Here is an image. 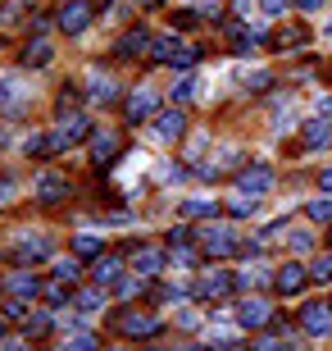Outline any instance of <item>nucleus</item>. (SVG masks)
<instances>
[{
  "label": "nucleus",
  "instance_id": "f257e3e1",
  "mask_svg": "<svg viewBox=\"0 0 332 351\" xmlns=\"http://www.w3.org/2000/svg\"><path fill=\"white\" fill-rule=\"evenodd\" d=\"M155 60H159V64L187 69V64H196V51H192V46H182L178 37H159V41H155Z\"/></svg>",
  "mask_w": 332,
  "mask_h": 351
},
{
  "label": "nucleus",
  "instance_id": "f03ea898",
  "mask_svg": "<svg viewBox=\"0 0 332 351\" xmlns=\"http://www.w3.org/2000/svg\"><path fill=\"white\" fill-rule=\"evenodd\" d=\"M201 247H205V256H232L242 242H237V233H232L228 223H218V228H205L201 233Z\"/></svg>",
  "mask_w": 332,
  "mask_h": 351
},
{
  "label": "nucleus",
  "instance_id": "7ed1b4c3",
  "mask_svg": "<svg viewBox=\"0 0 332 351\" xmlns=\"http://www.w3.org/2000/svg\"><path fill=\"white\" fill-rule=\"evenodd\" d=\"M237 187H242V196H264L273 187V169L268 165H251V169L237 173Z\"/></svg>",
  "mask_w": 332,
  "mask_h": 351
},
{
  "label": "nucleus",
  "instance_id": "20e7f679",
  "mask_svg": "<svg viewBox=\"0 0 332 351\" xmlns=\"http://www.w3.org/2000/svg\"><path fill=\"white\" fill-rule=\"evenodd\" d=\"M82 137H87V119H82V114L60 119V132L51 137V156H55V151H64V146H73V142H82Z\"/></svg>",
  "mask_w": 332,
  "mask_h": 351
},
{
  "label": "nucleus",
  "instance_id": "39448f33",
  "mask_svg": "<svg viewBox=\"0 0 332 351\" xmlns=\"http://www.w3.org/2000/svg\"><path fill=\"white\" fill-rule=\"evenodd\" d=\"M87 23H91V5L87 0H68L64 10H60V27H64V32H82Z\"/></svg>",
  "mask_w": 332,
  "mask_h": 351
},
{
  "label": "nucleus",
  "instance_id": "423d86ee",
  "mask_svg": "<svg viewBox=\"0 0 332 351\" xmlns=\"http://www.w3.org/2000/svg\"><path fill=\"white\" fill-rule=\"evenodd\" d=\"M182 128H187V119H182L178 110L155 114V137H159V142H173V137H182Z\"/></svg>",
  "mask_w": 332,
  "mask_h": 351
},
{
  "label": "nucleus",
  "instance_id": "0eeeda50",
  "mask_svg": "<svg viewBox=\"0 0 332 351\" xmlns=\"http://www.w3.org/2000/svg\"><path fill=\"white\" fill-rule=\"evenodd\" d=\"M123 333L128 338H155L159 333V319L155 315H123Z\"/></svg>",
  "mask_w": 332,
  "mask_h": 351
},
{
  "label": "nucleus",
  "instance_id": "6e6552de",
  "mask_svg": "<svg viewBox=\"0 0 332 351\" xmlns=\"http://www.w3.org/2000/svg\"><path fill=\"white\" fill-rule=\"evenodd\" d=\"M301 324H305L309 333H328V328H332L328 306H305V311H301Z\"/></svg>",
  "mask_w": 332,
  "mask_h": 351
},
{
  "label": "nucleus",
  "instance_id": "1a4fd4ad",
  "mask_svg": "<svg viewBox=\"0 0 332 351\" xmlns=\"http://www.w3.org/2000/svg\"><path fill=\"white\" fill-rule=\"evenodd\" d=\"M91 156H96V165H110V156H118V137L114 132H96L91 137Z\"/></svg>",
  "mask_w": 332,
  "mask_h": 351
},
{
  "label": "nucleus",
  "instance_id": "9d476101",
  "mask_svg": "<svg viewBox=\"0 0 332 351\" xmlns=\"http://www.w3.org/2000/svg\"><path fill=\"white\" fill-rule=\"evenodd\" d=\"M273 283H278V292H301V287H305V269H301V265H282Z\"/></svg>",
  "mask_w": 332,
  "mask_h": 351
},
{
  "label": "nucleus",
  "instance_id": "9b49d317",
  "mask_svg": "<svg viewBox=\"0 0 332 351\" xmlns=\"http://www.w3.org/2000/svg\"><path fill=\"white\" fill-rule=\"evenodd\" d=\"M151 46H155V41L146 37V32H141V27H132V32H123V41H118V55H128V60H132V55L151 51Z\"/></svg>",
  "mask_w": 332,
  "mask_h": 351
},
{
  "label": "nucleus",
  "instance_id": "f8f14e48",
  "mask_svg": "<svg viewBox=\"0 0 332 351\" xmlns=\"http://www.w3.org/2000/svg\"><path fill=\"white\" fill-rule=\"evenodd\" d=\"M37 192H41V201H60V196H68V182L60 178V173H41Z\"/></svg>",
  "mask_w": 332,
  "mask_h": 351
},
{
  "label": "nucleus",
  "instance_id": "ddd939ff",
  "mask_svg": "<svg viewBox=\"0 0 332 351\" xmlns=\"http://www.w3.org/2000/svg\"><path fill=\"white\" fill-rule=\"evenodd\" d=\"M151 110H155V96H151L146 87H137V91L128 96V119H146Z\"/></svg>",
  "mask_w": 332,
  "mask_h": 351
},
{
  "label": "nucleus",
  "instance_id": "4468645a",
  "mask_svg": "<svg viewBox=\"0 0 332 351\" xmlns=\"http://www.w3.org/2000/svg\"><path fill=\"white\" fill-rule=\"evenodd\" d=\"M159 265H164V256H159V251H151V247H141L137 256H132V269H137V274H155Z\"/></svg>",
  "mask_w": 332,
  "mask_h": 351
},
{
  "label": "nucleus",
  "instance_id": "2eb2a0df",
  "mask_svg": "<svg viewBox=\"0 0 332 351\" xmlns=\"http://www.w3.org/2000/svg\"><path fill=\"white\" fill-rule=\"evenodd\" d=\"M242 324H246V328L268 324V306H264V301H246V306H242Z\"/></svg>",
  "mask_w": 332,
  "mask_h": 351
},
{
  "label": "nucleus",
  "instance_id": "dca6fc26",
  "mask_svg": "<svg viewBox=\"0 0 332 351\" xmlns=\"http://www.w3.org/2000/svg\"><path fill=\"white\" fill-rule=\"evenodd\" d=\"M91 274H96V283H114V278H118V261H114V256H101V261H96V265H91Z\"/></svg>",
  "mask_w": 332,
  "mask_h": 351
},
{
  "label": "nucleus",
  "instance_id": "f3484780",
  "mask_svg": "<svg viewBox=\"0 0 332 351\" xmlns=\"http://www.w3.org/2000/svg\"><path fill=\"white\" fill-rule=\"evenodd\" d=\"M328 142H332V128L323 123V119L305 123V146H328Z\"/></svg>",
  "mask_w": 332,
  "mask_h": 351
},
{
  "label": "nucleus",
  "instance_id": "a211bd4d",
  "mask_svg": "<svg viewBox=\"0 0 332 351\" xmlns=\"http://www.w3.org/2000/svg\"><path fill=\"white\" fill-rule=\"evenodd\" d=\"M223 292H232V278L228 274H209L201 283V297H223Z\"/></svg>",
  "mask_w": 332,
  "mask_h": 351
},
{
  "label": "nucleus",
  "instance_id": "6ab92c4d",
  "mask_svg": "<svg viewBox=\"0 0 332 351\" xmlns=\"http://www.w3.org/2000/svg\"><path fill=\"white\" fill-rule=\"evenodd\" d=\"M228 37H232V46H237V55H251V51H255V32H246V27L242 23H237V27H228Z\"/></svg>",
  "mask_w": 332,
  "mask_h": 351
},
{
  "label": "nucleus",
  "instance_id": "aec40b11",
  "mask_svg": "<svg viewBox=\"0 0 332 351\" xmlns=\"http://www.w3.org/2000/svg\"><path fill=\"white\" fill-rule=\"evenodd\" d=\"M18 256H51V242L46 237H18Z\"/></svg>",
  "mask_w": 332,
  "mask_h": 351
},
{
  "label": "nucleus",
  "instance_id": "412c9836",
  "mask_svg": "<svg viewBox=\"0 0 332 351\" xmlns=\"http://www.w3.org/2000/svg\"><path fill=\"white\" fill-rule=\"evenodd\" d=\"M23 64H32V69H41V64H51V46H46V41H37V46H27V55H23Z\"/></svg>",
  "mask_w": 332,
  "mask_h": 351
},
{
  "label": "nucleus",
  "instance_id": "4be33fe9",
  "mask_svg": "<svg viewBox=\"0 0 332 351\" xmlns=\"http://www.w3.org/2000/svg\"><path fill=\"white\" fill-rule=\"evenodd\" d=\"M73 251H77V256H96V251H101V237H96V233H77Z\"/></svg>",
  "mask_w": 332,
  "mask_h": 351
},
{
  "label": "nucleus",
  "instance_id": "5701e85b",
  "mask_svg": "<svg viewBox=\"0 0 332 351\" xmlns=\"http://www.w3.org/2000/svg\"><path fill=\"white\" fill-rule=\"evenodd\" d=\"M73 278H77V261H55V283L73 287Z\"/></svg>",
  "mask_w": 332,
  "mask_h": 351
},
{
  "label": "nucleus",
  "instance_id": "b1692460",
  "mask_svg": "<svg viewBox=\"0 0 332 351\" xmlns=\"http://www.w3.org/2000/svg\"><path fill=\"white\" fill-rule=\"evenodd\" d=\"M309 278H314V283H328V278H332V256H319L314 269H309Z\"/></svg>",
  "mask_w": 332,
  "mask_h": 351
},
{
  "label": "nucleus",
  "instance_id": "393cba45",
  "mask_svg": "<svg viewBox=\"0 0 332 351\" xmlns=\"http://www.w3.org/2000/svg\"><path fill=\"white\" fill-rule=\"evenodd\" d=\"M10 287L18 292V297H27V292H37V278H32V274H14V278H10Z\"/></svg>",
  "mask_w": 332,
  "mask_h": 351
},
{
  "label": "nucleus",
  "instance_id": "a878e982",
  "mask_svg": "<svg viewBox=\"0 0 332 351\" xmlns=\"http://www.w3.org/2000/svg\"><path fill=\"white\" fill-rule=\"evenodd\" d=\"M214 210V201H182V215L187 219H196V215H209Z\"/></svg>",
  "mask_w": 332,
  "mask_h": 351
},
{
  "label": "nucleus",
  "instance_id": "bb28decb",
  "mask_svg": "<svg viewBox=\"0 0 332 351\" xmlns=\"http://www.w3.org/2000/svg\"><path fill=\"white\" fill-rule=\"evenodd\" d=\"M255 351H296V347H292L287 338H259V342H255Z\"/></svg>",
  "mask_w": 332,
  "mask_h": 351
},
{
  "label": "nucleus",
  "instance_id": "cd10ccee",
  "mask_svg": "<svg viewBox=\"0 0 332 351\" xmlns=\"http://www.w3.org/2000/svg\"><path fill=\"white\" fill-rule=\"evenodd\" d=\"M60 351H96V342H91L87 333H77V338H68V342H64Z\"/></svg>",
  "mask_w": 332,
  "mask_h": 351
},
{
  "label": "nucleus",
  "instance_id": "c85d7f7f",
  "mask_svg": "<svg viewBox=\"0 0 332 351\" xmlns=\"http://www.w3.org/2000/svg\"><path fill=\"white\" fill-rule=\"evenodd\" d=\"M228 210H232V215H255V196H237Z\"/></svg>",
  "mask_w": 332,
  "mask_h": 351
},
{
  "label": "nucleus",
  "instance_id": "c756f323",
  "mask_svg": "<svg viewBox=\"0 0 332 351\" xmlns=\"http://www.w3.org/2000/svg\"><path fill=\"white\" fill-rule=\"evenodd\" d=\"M305 37H309V32H305V27H292V32H282V46H305Z\"/></svg>",
  "mask_w": 332,
  "mask_h": 351
},
{
  "label": "nucleus",
  "instance_id": "7c9ffc66",
  "mask_svg": "<svg viewBox=\"0 0 332 351\" xmlns=\"http://www.w3.org/2000/svg\"><path fill=\"white\" fill-rule=\"evenodd\" d=\"M309 219H332V201H309Z\"/></svg>",
  "mask_w": 332,
  "mask_h": 351
},
{
  "label": "nucleus",
  "instance_id": "2f4dec72",
  "mask_svg": "<svg viewBox=\"0 0 332 351\" xmlns=\"http://www.w3.org/2000/svg\"><path fill=\"white\" fill-rule=\"evenodd\" d=\"M196 91V78H182V82H173V101H187Z\"/></svg>",
  "mask_w": 332,
  "mask_h": 351
},
{
  "label": "nucleus",
  "instance_id": "473e14b6",
  "mask_svg": "<svg viewBox=\"0 0 332 351\" xmlns=\"http://www.w3.org/2000/svg\"><path fill=\"white\" fill-rule=\"evenodd\" d=\"M96 306H101V292H96V287H91V292H82V297H77V311H96Z\"/></svg>",
  "mask_w": 332,
  "mask_h": 351
},
{
  "label": "nucleus",
  "instance_id": "72a5a7b5",
  "mask_svg": "<svg viewBox=\"0 0 332 351\" xmlns=\"http://www.w3.org/2000/svg\"><path fill=\"white\" fill-rule=\"evenodd\" d=\"M5 315H10V319H23V315H27V301H23V297H14L10 306H5Z\"/></svg>",
  "mask_w": 332,
  "mask_h": 351
},
{
  "label": "nucleus",
  "instance_id": "f704fd0d",
  "mask_svg": "<svg viewBox=\"0 0 332 351\" xmlns=\"http://www.w3.org/2000/svg\"><path fill=\"white\" fill-rule=\"evenodd\" d=\"M46 301H51V306H64V283H55V287H46Z\"/></svg>",
  "mask_w": 332,
  "mask_h": 351
},
{
  "label": "nucleus",
  "instance_id": "c9c22d12",
  "mask_svg": "<svg viewBox=\"0 0 332 351\" xmlns=\"http://www.w3.org/2000/svg\"><path fill=\"white\" fill-rule=\"evenodd\" d=\"M259 10H264V14H282V10H287V0H259Z\"/></svg>",
  "mask_w": 332,
  "mask_h": 351
},
{
  "label": "nucleus",
  "instance_id": "e433bc0d",
  "mask_svg": "<svg viewBox=\"0 0 332 351\" xmlns=\"http://www.w3.org/2000/svg\"><path fill=\"white\" fill-rule=\"evenodd\" d=\"M46 324H51V319H46V315H37V319H27V333H46Z\"/></svg>",
  "mask_w": 332,
  "mask_h": 351
},
{
  "label": "nucleus",
  "instance_id": "4c0bfd02",
  "mask_svg": "<svg viewBox=\"0 0 332 351\" xmlns=\"http://www.w3.org/2000/svg\"><path fill=\"white\" fill-rule=\"evenodd\" d=\"M319 187H323V192H332V169H323V178H319Z\"/></svg>",
  "mask_w": 332,
  "mask_h": 351
},
{
  "label": "nucleus",
  "instance_id": "58836bf2",
  "mask_svg": "<svg viewBox=\"0 0 332 351\" xmlns=\"http://www.w3.org/2000/svg\"><path fill=\"white\" fill-rule=\"evenodd\" d=\"M251 5H255V0H237V14H251Z\"/></svg>",
  "mask_w": 332,
  "mask_h": 351
},
{
  "label": "nucleus",
  "instance_id": "ea45409f",
  "mask_svg": "<svg viewBox=\"0 0 332 351\" xmlns=\"http://www.w3.org/2000/svg\"><path fill=\"white\" fill-rule=\"evenodd\" d=\"M323 0H301V10H319Z\"/></svg>",
  "mask_w": 332,
  "mask_h": 351
},
{
  "label": "nucleus",
  "instance_id": "a19ab883",
  "mask_svg": "<svg viewBox=\"0 0 332 351\" xmlns=\"http://www.w3.org/2000/svg\"><path fill=\"white\" fill-rule=\"evenodd\" d=\"M5 351H27V347H23V342H10V347H5Z\"/></svg>",
  "mask_w": 332,
  "mask_h": 351
},
{
  "label": "nucleus",
  "instance_id": "79ce46f5",
  "mask_svg": "<svg viewBox=\"0 0 332 351\" xmlns=\"http://www.w3.org/2000/svg\"><path fill=\"white\" fill-rule=\"evenodd\" d=\"M141 5H159V0H141Z\"/></svg>",
  "mask_w": 332,
  "mask_h": 351
},
{
  "label": "nucleus",
  "instance_id": "37998d69",
  "mask_svg": "<svg viewBox=\"0 0 332 351\" xmlns=\"http://www.w3.org/2000/svg\"><path fill=\"white\" fill-rule=\"evenodd\" d=\"M0 328H5V319H0Z\"/></svg>",
  "mask_w": 332,
  "mask_h": 351
},
{
  "label": "nucleus",
  "instance_id": "c03bdc74",
  "mask_svg": "<svg viewBox=\"0 0 332 351\" xmlns=\"http://www.w3.org/2000/svg\"><path fill=\"white\" fill-rule=\"evenodd\" d=\"M328 242H332V237H328Z\"/></svg>",
  "mask_w": 332,
  "mask_h": 351
},
{
  "label": "nucleus",
  "instance_id": "a18cd8bd",
  "mask_svg": "<svg viewBox=\"0 0 332 351\" xmlns=\"http://www.w3.org/2000/svg\"><path fill=\"white\" fill-rule=\"evenodd\" d=\"M114 351H118V347H114Z\"/></svg>",
  "mask_w": 332,
  "mask_h": 351
}]
</instances>
